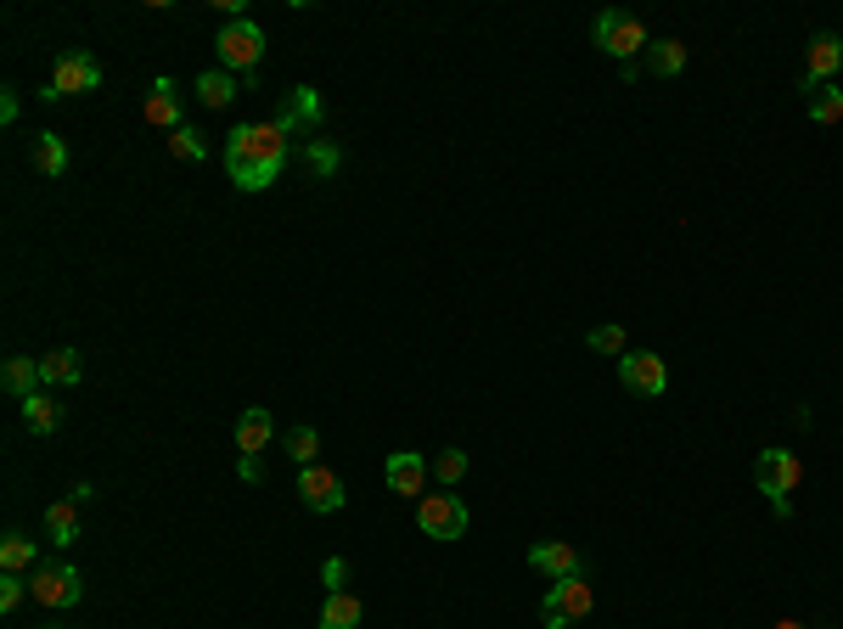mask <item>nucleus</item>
<instances>
[{
    "mask_svg": "<svg viewBox=\"0 0 843 629\" xmlns=\"http://www.w3.org/2000/svg\"><path fill=\"white\" fill-rule=\"evenodd\" d=\"M287 141L276 124H237L225 136V175H231L237 191H270L281 163H287Z\"/></svg>",
    "mask_w": 843,
    "mask_h": 629,
    "instance_id": "1",
    "label": "nucleus"
},
{
    "mask_svg": "<svg viewBox=\"0 0 843 629\" xmlns=\"http://www.w3.org/2000/svg\"><path fill=\"white\" fill-rule=\"evenodd\" d=\"M214 56H219L225 74H237L242 85H253L259 79V56H265V28H259L253 17H231L214 35Z\"/></svg>",
    "mask_w": 843,
    "mask_h": 629,
    "instance_id": "2",
    "label": "nucleus"
},
{
    "mask_svg": "<svg viewBox=\"0 0 843 629\" xmlns=\"http://www.w3.org/2000/svg\"><path fill=\"white\" fill-rule=\"evenodd\" d=\"M596 46L619 62H636V56H646V46H653V35H646V23L636 17V12H596Z\"/></svg>",
    "mask_w": 843,
    "mask_h": 629,
    "instance_id": "3",
    "label": "nucleus"
},
{
    "mask_svg": "<svg viewBox=\"0 0 843 629\" xmlns=\"http://www.w3.org/2000/svg\"><path fill=\"white\" fill-rule=\"evenodd\" d=\"M591 607H596V590L586 584V574H579V579H551L545 602H540V624L545 629H574Z\"/></svg>",
    "mask_w": 843,
    "mask_h": 629,
    "instance_id": "4",
    "label": "nucleus"
},
{
    "mask_svg": "<svg viewBox=\"0 0 843 629\" xmlns=\"http://www.w3.org/2000/svg\"><path fill=\"white\" fill-rule=\"evenodd\" d=\"M28 595H35L40 607L62 613V607H79L85 579H79V568H68V562H40V568L28 574Z\"/></svg>",
    "mask_w": 843,
    "mask_h": 629,
    "instance_id": "5",
    "label": "nucleus"
},
{
    "mask_svg": "<svg viewBox=\"0 0 843 629\" xmlns=\"http://www.w3.org/2000/svg\"><path fill=\"white\" fill-rule=\"evenodd\" d=\"M754 478H759V489L770 494L776 517H788V512H793V506H788V494H793V489H798V478H804L798 455H793V450H759V461H754Z\"/></svg>",
    "mask_w": 843,
    "mask_h": 629,
    "instance_id": "6",
    "label": "nucleus"
},
{
    "mask_svg": "<svg viewBox=\"0 0 843 629\" xmlns=\"http://www.w3.org/2000/svg\"><path fill=\"white\" fill-rule=\"evenodd\" d=\"M102 85V68H96L90 51H62L51 62V85L40 90V102H62V96H90Z\"/></svg>",
    "mask_w": 843,
    "mask_h": 629,
    "instance_id": "7",
    "label": "nucleus"
},
{
    "mask_svg": "<svg viewBox=\"0 0 843 629\" xmlns=\"http://www.w3.org/2000/svg\"><path fill=\"white\" fill-rule=\"evenodd\" d=\"M467 506H462V494H421L416 501V528L428 540H462L467 534Z\"/></svg>",
    "mask_w": 843,
    "mask_h": 629,
    "instance_id": "8",
    "label": "nucleus"
},
{
    "mask_svg": "<svg viewBox=\"0 0 843 629\" xmlns=\"http://www.w3.org/2000/svg\"><path fill=\"white\" fill-rule=\"evenodd\" d=\"M299 501H304V512H343L349 506V489H343V478L332 473V467H299Z\"/></svg>",
    "mask_w": 843,
    "mask_h": 629,
    "instance_id": "9",
    "label": "nucleus"
},
{
    "mask_svg": "<svg viewBox=\"0 0 843 629\" xmlns=\"http://www.w3.org/2000/svg\"><path fill=\"white\" fill-rule=\"evenodd\" d=\"M832 74H843V35H832V28H821L816 40H809L804 51V74H798V90L816 96L821 85H832Z\"/></svg>",
    "mask_w": 843,
    "mask_h": 629,
    "instance_id": "10",
    "label": "nucleus"
},
{
    "mask_svg": "<svg viewBox=\"0 0 843 629\" xmlns=\"http://www.w3.org/2000/svg\"><path fill=\"white\" fill-rule=\"evenodd\" d=\"M619 382H625L630 393H641V400H658V393L669 388V366H664V354H646V349L619 354Z\"/></svg>",
    "mask_w": 843,
    "mask_h": 629,
    "instance_id": "11",
    "label": "nucleus"
},
{
    "mask_svg": "<svg viewBox=\"0 0 843 629\" xmlns=\"http://www.w3.org/2000/svg\"><path fill=\"white\" fill-rule=\"evenodd\" d=\"M382 478H388V489H394L400 501H421V494H428V461H421L416 450H394V455H388V467H382Z\"/></svg>",
    "mask_w": 843,
    "mask_h": 629,
    "instance_id": "12",
    "label": "nucleus"
},
{
    "mask_svg": "<svg viewBox=\"0 0 843 629\" xmlns=\"http://www.w3.org/2000/svg\"><path fill=\"white\" fill-rule=\"evenodd\" d=\"M529 568H540L545 579H579V574H586V562H579V551L563 545V540H540L529 551Z\"/></svg>",
    "mask_w": 843,
    "mask_h": 629,
    "instance_id": "13",
    "label": "nucleus"
},
{
    "mask_svg": "<svg viewBox=\"0 0 843 629\" xmlns=\"http://www.w3.org/2000/svg\"><path fill=\"white\" fill-rule=\"evenodd\" d=\"M147 124L169 129V136L186 124V118H180V90H175V79H169V74H158V79H152V90H147Z\"/></svg>",
    "mask_w": 843,
    "mask_h": 629,
    "instance_id": "14",
    "label": "nucleus"
},
{
    "mask_svg": "<svg viewBox=\"0 0 843 629\" xmlns=\"http://www.w3.org/2000/svg\"><path fill=\"white\" fill-rule=\"evenodd\" d=\"M28 163H35L40 175H68V141L56 136V129H35V141H28Z\"/></svg>",
    "mask_w": 843,
    "mask_h": 629,
    "instance_id": "15",
    "label": "nucleus"
},
{
    "mask_svg": "<svg viewBox=\"0 0 843 629\" xmlns=\"http://www.w3.org/2000/svg\"><path fill=\"white\" fill-rule=\"evenodd\" d=\"M270 433H276V416L265 411V405H248L242 416H237V450L242 455H259L270 444Z\"/></svg>",
    "mask_w": 843,
    "mask_h": 629,
    "instance_id": "16",
    "label": "nucleus"
},
{
    "mask_svg": "<svg viewBox=\"0 0 843 629\" xmlns=\"http://www.w3.org/2000/svg\"><path fill=\"white\" fill-rule=\"evenodd\" d=\"M40 377H46L51 388H74V382L85 377V354H79V349H51V354H40Z\"/></svg>",
    "mask_w": 843,
    "mask_h": 629,
    "instance_id": "17",
    "label": "nucleus"
},
{
    "mask_svg": "<svg viewBox=\"0 0 843 629\" xmlns=\"http://www.w3.org/2000/svg\"><path fill=\"white\" fill-rule=\"evenodd\" d=\"M0 382H7V393H17V400H35L40 393V360H28V354H12L7 366H0Z\"/></svg>",
    "mask_w": 843,
    "mask_h": 629,
    "instance_id": "18",
    "label": "nucleus"
},
{
    "mask_svg": "<svg viewBox=\"0 0 843 629\" xmlns=\"http://www.w3.org/2000/svg\"><path fill=\"white\" fill-rule=\"evenodd\" d=\"M304 169H310L315 180H332V175L343 169V147H338L332 136H310V141H304Z\"/></svg>",
    "mask_w": 843,
    "mask_h": 629,
    "instance_id": "19",
    "label": "nucleus"
},
{
    "mask_svg": "<svg viewBox=\"0 0 843 629\" xmlns=\"http://www.w3.org/2000/svg\"><path fill=\"white\" fill-rule=\"evenodd\" d=\"M35 568H40V551H35V540H28V534H17V528H12V534L0 540V574H35Z\"/></svg>",
    "mask_w": 843,
    "mask_h": 629,
    "instance_id": "20",
    "label": "nucleus"
},
{
    "mask_svg": "<svg viewBox=\"0 0 843 629\" xmlns=\"http://www.w3.org/2000/svg\"><path fill=\"white\" fill-rule=\"evenodd\" d=\"M361 602H354L349 590H327V602H320V629H361Z\"/></svg>",
    "mask_w": 843,
    "mask_h": 629,
    "instance_id": "21",
    "label": "nucleus"
},
{
    "mask_svg": "<svg viewBox=\"0 0 843 629\" xmlns=\"http://www.w3.org/2000/svg\"><path fill=\"white\" fill-rule=\"evenodd\" d=\"M46 540L51 545H74L79 540V506L74 501H51L46 506Z\"/></svg>",
    "mask_w": 843,
    "mask_h": 629,
    "instance_id": "22",
    "label": "nucleus"
},
{
    "mask_svg": "<svg viewBox=\"0 0 843 629\" xmlns=\"http://www.w3.org/2000/svg\"><path fill=\"white\" fill-rule=\"evenodd\" d=\"M237 90H242V85L225 74V68H203V74H198V102H203V108H231Z\"/></svg>",
    "mask_w": 843,
    "mask_h": 629,
    "instance_id": "23",
    "label": "nucleus"
},
{
    "mask_svg": "<svg viewBox=\"0 0 843 629\" xmlns=\"http://www.w3.org/2000/svg\"><path fill=\"white\" fill-rule=\"evenodd\" d=\"M646 68H653L658 79H675L680 68H687V46H680L675 35H664V40H653V46H646Z\"/></svg>",
    "mask_w": 843,
    "mask_h": 629,
    "instance_id": "24",
    "label": "nucleus"
},
{
    "mask_svg": "<svg viewBox=\"0 0 843 629\" xmlns=\"http://www.w3.org/2000/svg\"><path fill=\"white\" fill-rule=\"evenodd\" d=\"M287 108L299 113L304 136H315V129L327 124V102H320V90H315V85H293V96H287Z\"/></svg>",
    "mask_w": 843,
    "mask_h": 629,
    "instance_id": "25",
    "label": "nucleus"
},
{
    "mask_svg": "<svg viewBox=\"0 0 843 629\" xmlns=\"http://www.w3.org/2000/svg\"><path fill=\"white\" fill-rule=\"evenodd\" d=\"M23 427H28V433H56V427H62V405L51 400V393H35V400H23Z\"/></svg>",
    "mask_w": 843,
    "mask_h": 629,
    "instance_id": "26",
    "label": "nucleus"
},
{
    "mask_svg": "<svg viewBox=\"0 0 843 629\" xmlns=\"http://www.w3.org/2000/svg\"><path fill=\"white\" fill-rule=\"evenodd\" d=\"M287 455H293L299 461V467H315V455H320V433H315V427L310 422H299V427H287Z\"/></svg>",
    "mask_w": 843,
    "mask_h": 629,
    "instance_id": "27",
    "label": "nucleus"
},
{
    "mask_svg": "<svg viewBox=\"0 0 843 629\" xmlns=\"http://www.w3.org/2000/svg\"><path fill=\"white\" fill-rule=\"evenodd\" d=\"M809 118H816V124H838L843 118V90L838 85H821L816 96H809Z\"/></svg>",
    "mask_w": 843,
    "mask_h": 629,
    "instance_id": "28",
    "label": "nucleus"
},
{
    "mask_svg": "<svg viewBox=\"0 0 843 629\" xmlns=\"http://www.w3.org/2000/svg\"><path fill=\"white\" fill-rule=\"evenodd\" d=\"M169 152H175L180 163H203V158H209V141H203V136H198V129H191V124H180L175 136H169Z\"/></svg>",
    "mask_w": 843,
    "mask_h": 629,
    "instance_id": "29",
    "label": "nucleus"
},
{
    "mask_svg": "<svg viewBox=\"0 0 843 629\" xmlns=\"http://www.w3.org/2000/svg\"><path fill=\"white\" fill-rule=\"evenodd\" d=\"M428 473H433L439 483H462V478H467V450H439V455L428 461Z\"/></svg>",
    "mask_w": 843,
    "mask_h": 629,
    "instance_id": "30",
    "label": "nucleus"
},
{
    "mask_svg": "<svg viewBox=\"0 0 843 629\" xmlns=\"http://www.w3.org/2000/svg\"><path fill=\"white\" fill-rule=\"evenodd\" d=\"M28 595V579L23 574H0V613H17Z\"/></svg>",
    "mask_w": 843,
    "mask_h": 629,
    "instance_id": "31",
    "label": "nucleus"
},
{
    "mask_svg": "<svg viewBox=\"0 0 843 629\" xmlns=\"http://www.w3.org/2000/svg\"><path fill=\"white\" fill-rule=\"evenodd\" d=\"M591 349H596V354H630L625 326H596V332H591Z\"/></svg>",
    "mask_w": 843,
    "mask_h": 629,
    "instance_id": "32",
    "label": "nucleus"
},
{
    "mask_svg": "<svg viewBox=\"0 0 843 629\" xmlns=\"http://www.w3.org/2000/svg\"><path fill=\"white\" fill-rule=\"evenodd\" d=\"M23 102H17V90H0V124H17Z\"/></svg>",
    "mask_w": 843,
    "mask_h": 629,
    "instance_id": "33",
    "label": "nucleus"
},
{
    "mask_svg": "<svg viewBox=\"0 0 843 629\" xmlns=\"http://www.w3.org/2000/svg\"><path fill=\"white\" fill-rule=\"evenodd\" d=\"M320 579H327L332 590H343V579H349V562H343V556H332V562H327V574H320Z\"/></svg>",
    "mask_w": 843,
    "mask_h": 629,
    "instance_id": "34",
    "label": "nucleus"
},
{
    "mask_svg": "<svg viewBox=\"0 0 843 629\" xmlns=\"http://www.w3.org/2000/svg\"><path fill=\"white\" fill-rule=\"evenodd\" d=\"M237 473H242V483H259V478H265V467H259V455H242V461H237Z\"/></svg>",
    "mask_w": 843,
    "mask_h": 629,
    "instance_id": "35",
    "label": "nucleus"
},
{
    "mask_svg": "<svg viewBox=\"0 0 843 629\" xmlns=\"http://www.w3.org/2000/svg\"><path fill=\"white\" fill-rule=\"evenodd\" d=\"M776 629H804V624H793V618H788V624H776Z\"/></svg>",
    "mask_w": 843,
    "mask_h": 629,
    "instance_id": "36",
    "label": "nucleus"
},
{
    "mask_svg": "<svg viewBox=\"0 0 843 629\" xmlns=\"http://www.w3.org/2000/svg\"><path fill=\"white\" fill-rule=\"evenodd\" d=\"M51 629H68V624H51Z\"/></svg>",
    "mask_w": 843,
    "mask_h": 629,
    "instance_id": "37",
    "label": "nucleus"
}]
</instances>
